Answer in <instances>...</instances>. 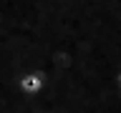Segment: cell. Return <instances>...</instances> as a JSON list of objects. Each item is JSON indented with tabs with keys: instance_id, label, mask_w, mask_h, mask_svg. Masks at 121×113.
<instances>
[{
	"instance_id": "2",
	"label": "cell",
	"mask_w": 121,
	"mask_h": 113,
	"mask_svg": "<svg viewBox=\"0 0 121 113\" xmlns=\"http://www.w3.org/2000/svg\"><path fill=\"white\" fill-rule=\"evenodd\" d=\"M116 85H119V88H121V70H119V73H116Z\"/></svg>"
},
{
	"instance_id": "1",
	"label": "cell",
	"mask_w": 121,
	"mask_h": 113,
	"mask_svg": "<svg viewBox=\"0 0 121 113\" xmlns=\"http://www.w3.org/2000/svg\"><path fill=\"white\" fill-rule=\"evenodd\" d=\"M45 85V73L43 70H28V73H23L20 78V88L25 96H38Z\"/></svg>"
}]
</instances>
